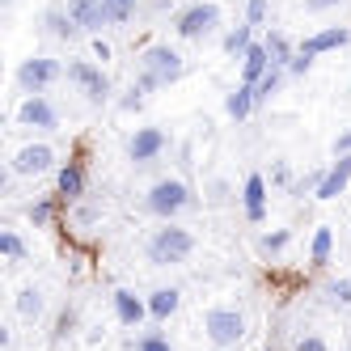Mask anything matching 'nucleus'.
I'll use <instances>...</instances> for the list:
<instances>
[{"mask_svg": "<svg viewBox=\"0 0 351 351\" xmlns=\"http://www.w3.org/2000/svg\"><path fill=\"white\" fill-rule=\"evenodd\" d=\"M245 21L258 30L263 21H267V0H245Z\"/></svg>", "mask_w": 351, "mask_h": 351, "instance_id": "31", "label": "nucleus"}, {"mask_svg": "<svg viewBox=\"0 0 351 351\" xmlns=\"http://www.w3.org/2000/svg\"><path fill=\"white\" fill-rule=\"evenodd\" d=\"M288 245H292V233H288V229H271V233H263V237H258V254L275 258V254H284Z\"/></svg>", "mask_w": 351, "mask_h": 351, "instance_id": "25", "label": "nucleus"}, {"mask_svg": "<svg viewBox=\"0 0 351 351\" xmlns=\"http://www.w3.org/2000/svg\"><path fill=\"white\" fill-rule=\"evenodd\" d=\"M182 72H186L182 56L173 51V47H165V43H153V47H144V51H140V68H136V81L132 85H140L144 93H153V89L173 85Z\"/></svg>", "mask_w": 351, "mask_h": 351, "instance_id": "1", "label": "nucleus"}, {"mask_svg": "<svg viewBox=\"0 0 351 351\" xmlns=\"http://www.w3.org/2000/svg\"><path fill=\"white\" fill-rule=\"evenodd\" d=\"M339 5H343V0H305V13H330Z\"/></svg>", "mask_w": 351, "mask_h": 351, "instance_id": "37", "label": "nucleus"}, {"mask_svg": "<svg viewBox=\"0 0 351 351\" xmlns=\"http://www.w3.org/2000/svg\"><path fill=\"white\" fill-rule=\"evenodd\" d=\"M241 208L250 224H263L267 220V178L263 173H250L245 186H241Z\"/></svg>", "mask_w": 351, "mask_h": 351, "instance_id": "13", "label": "nucleus"}, {"mask_svg": "<svg viewBox=\"0 0 351 351\" xmlns=\"http://www.w3.org/2000/svg\"><path fill=\"white\" fill-rule=\"evenodd\" d=\"M60 77H64V64L51 60V56H30V60L17 64V85H21V93H47Z\"/></svg>", "mask_w": 351, "mask_h": 351, "instance_id": "5", "label": "nucleus"}, {"mask_svg": "<svg viewBox=\"0 0 351 351\" xmlns=\"http://www.w3.org/2000/svg\"><path fill=\"white\" fill-rule=\"evenodd\" d=\"M43 26H47V34H51V38H60V43H72V38L81 34V26L72 21L68 5H51V9L43 13Z\"/></svg>", "mask_w": 351, "mask_h": 351, "instance_id": "15", "label": "nucleus"}, {"mask_svg": "<svg viewBox=\"0 0 351 351\" xmlns=\"http://www.w3.org/2000/svg\"><path fill=\"white\" fill-rule=\"evenodd\" d=\"M26 216H30L34 229H47V224H51V216H56V199H38V204L26 208Z\"/></svg>", "mask_w": 351, "mask_h": 351, "instance_id": "29", "label": "nucleus"}, {"mask_svg": "<svg viewBox=\"0 0 351 351\" xmlns=\"http://www.w3.org/2000/svg\"><path fill=\"white\" fill-rule=\"evenodd\" d=\"M114 313L123 326H140L148 317V300H140L132 288H114Z\"/></svg>", "mask_w": 351, "mask_h": 351, "instance_id": "16", "label": "nucleus"}, {"mask_svg": "<svg viewBox=\"0 0 351 351\" xmlns=\"http://www.w3.org/2000/svg\"><path fill=\"white\" fill-rule=\"evenodd\" d=\"M204 330H208L212 347H237L245 339V317L233 305H216V309L204 313Z\"/></svg>", "mask_w": 351, "mask_h": 351, "instance_id": "4", "label": "nucleus"}, {"mask_svg": "<svg viewBox=\"0 0 351 351\" xmlns=\"http://www.w3.org/2000/svg\"><path fill=\"white\" fill-rule=\"evenodd\" d=\"M216 26H220V9L212 5V0H199V5H186L178 17H173V30H178V38H186V43H195V38H208Z\"/></svg>", "mask_w": 351, "mask_h": 351, "instance_id": "7", "label": "nucleus"}, {"mask_svg": "<svg viewBox=\"0 0 351 351\" xmlns=\"http://www.w3.org/2000/svg\"><path fill=\"white\" fill-rule=\"evenodd\" d=\"M229 199H233V186L224 182V178L208 182V204H212V208H224V204H229Z\"/></svg>", "mask_w": 351, "mask_h": 351, "instance_id": "30", "label": "nucleus"}, {"mask_svg": "<svg viewBox=\"0 0 351 351\" xmlns=\"http://www.w3.org/2000/svg\"><path fill=\"white\" fill-rule=\"evenodd\" d=\"M178 300H182L178 288H157L153 296H148V317H157V322L173 317V313H178Z\"/></svg>", "mask_w": 351, "mask_h": 351, "instance_id": "20", "label": "nucleus"}, {"mask_svg": "<svg viewBox=\"0 0 351 351\" xmlns=\"http://www.w3.org/2000/svg\"><path fill=\"white\" fill-rule=\"evenodd\" d=\"M191 204H195V195H191V186H186L182 178H161V182L148 186V195H144V212L157 216V220L182 216Z\"/></svg>", "mask_w": 351, "mask_h": 351, "instance_id": "3", "label": "nucleus"}, {"mask_svg": "<svg viewBox=\"0 0 351 351\" xmlns=\"http://www.w3.org/2000/svg\"><path fill=\"white\" fill-rule=\"evenodd\" d=\"M47 169H56V148L51 144H26V148H17L13 161H9L13 178H38Z\"/></svg>", "mask_w": 351, "mask_h": 351, "instance_id": "8", "label": "nucleus"}, {"mask_svg": "<svg viewBox=\"0 0 351 351\" xmlns=\"http://www.w3.org/2000/svg\"><path fill=\"white\" fill-rule=\"evenodd\" d=\"M351 43V30L347 26H326V30H317V34H309L305 43H300V51L305 56H326V51H339V47H347Z\"/></svg>", "mask_w": 351, "mask_h": 351, "instance_id": "14", "label": "nucleus"}, {"mask_svg": "<svg viewBox=\"0 0 351 351\" xmlns=\"http://www.w3.org/2000/svg\"><path fill=\"white\" fill-rule=\"evenodd\" d=\"M271 64H275V60H271V51H267V43H250V51L241 56V81H245V85H258L263 72H267Z\"/></svg>", "mask_w": 351, "mask_h": 351, "instance_id": "17", "label": "nucleus"}, {"mask_svg": "<svg viewBox=\"0 0 351 351\" xmlns=\"http://www.w3.org/2000/svg\"><path fill=\"white\" fill-rule=\"evenodd\" d=\"M136 351H173V347H169L161 335H144V339L136 343Z\"/></svg>", "mask_w": 351, "mask_h": 351, "instance_id": "35", "label": "nucleus"}, {"mask_svg": "<svg viewBox=\"0 0 351 351\" xmlns=\"http://www.w3.org/2000/svg\"><path fill=\"white\" fill-rule=\"evenodd\" d=\"M0 5H17V0H0Z\"/></svg>", "mask_w": 351, "mask_h": 351, "instance_id": "39", "label": "nucleus"}, {"mask_svg": "<svg viewBox=\"0 0 351 351\" xmlns=\"http://www.w3.org/2000/svg\"><path fill=\"white\" fill-rule=\"evenodd\" d=\"M17 128H26V132H56L60 114H56V106L47 102L43 93H26V102L17 106Z\"/></svg>", "mask_w": 351, "mask_h": 351, "instance_id": "9", "label": "nucleus"}, {"mask_svg": "<svg viewBox=\"0 0 351 351\" xmlns=\"http://www.w3.org/2000/svg\"><path fill=\"white\" fill-rule=\"evenodd\" d=\"M347 182H351V153H339V161L322 173V182H317L313 195L322 199V204H330V199H339L347 191Z\"/></svg>", "mask_w": 351, "mask_h": 351, "instance_id": "11", "label": "nucleus"}, {"mask_svg": "<svg viewBox=\"0 0 351 351\" xmlns=\"http://www.w3.org/2000/svg\"><path fill=\"white\" fill-rule=\"evenodd\" d=\"M296 351H330V347H326V339H317V335H305V339H296Z\"/></svg>", "mask_w": 351, "mask_h": 351, "instance_id": "36", "label": "nucleus"}, {"mask_svg": "<svg viewBox=\"0 0 351 351\" xmlns=\"http://www.w3.org/2000/svg\"><path fill=\"white\" fill-rule=\"evenodd\" d=\"M254 106H258V97H254V85H237L229 97H224V114H229L233 123H245L250 114H254Z\"/></svg>", "mask_w": 351, "mask_h": 351, "instance_id": "18", "label": "nucleus"}, {"mask_svg": "<svg viewBox=\"0 0 351 351\" xmlns=\"http://www.w3.org/2000/svg\"><path fill=\"white\" fill-rule=\"evenodd\" d=\"M0 254H5L9 263H26L30 254H26V241H21L13 229H5V233H0Z\"/></svg>", "mask_w": 351, "mask_h": 351, "instance_id": "28", "label": "nucleus"}, {"mask_svg": "<svg viewBox=\"0 0 351 351\" xmlns=\"http://www.w3.org/2000/svg\"><path fill=\"white\" fill-rule=\"evenodd\" d=\"M271 182H275V186H288V191H292V169H288L284 161H275V165H271Z\"/></svg>", "mask_w": 351, "mask_h": 351, "instance_id": "33", "label": "nucleus"}, {"mask_svg": "<svg viewBox=\"0 0 351 351\" xmlns=\"http://www.w3.org/2000/svg\"><path fill=\"white\" fill-rule=\"evenodd\" d=\"M165 132L161 128H136L132 140H128V161L132 165H153L161 153H165Z\"/></svg>", "mask_w": 351, "mask_h": 351, "instance_id": "10", "label": "nucleus"}, {"mask_svg": "<svg viewBox=\"0 0 351 351\" xmlns=\"http://www.w3.org/2000/svg\"><path fill=\"white\" fill-rule=\"evenodd\" d=\"M267 51H271V60H275V64H284V68H288V64L296 60L292 43H288V38H284L280 30H271V34H267Z\"/></svg>", "mask_w": 351, "mask_h": 351, "instance_id": "27", "label": "nucleus"}, {"mask_svg": "<svg viewBox=\"0 0 351 351\" xmlns=\"http://www.w3.org/2000/svg\"><path fill=\"white\" fill-rule=\"evenodd\" d=\"M60 199H68V204H77V199L85 195V165L81 161H68L64 169H60V191H56Z\"/></svg>", "mask_w": 351, "mask_h": 351, "instance_id": "19", "label": "nucleus"}, {"mask_svg": "<svg viewBox=\"0 0 351 351\" xmlns=\"http://www.w3.org/2000/svg\"><path fill=\"white\" fill-rule=\"evenodd\" d=\"M330 148H335V157H339V153H351V128H347V132H339Z\"/></svg>", "mask_w": 351, "mask_h": 351, "instance_id": "38", "label": "nucleus"}, {"mask_svg": "<svg viewBox=\"0 0 351 351\" xmlns=\"http://www.w3.org/2000/svg\"><path fill=\"white\" fill-rule=\"evenodd\" d=\"M43 309H47L43 288H34V284H30V288H21V292H17V313L26 317V322H38V317H43Z\"/></svg>", "mask_w": 351, "mask_h": 351, "instance_id": "22", "label": "nucleus"}, {"mask_svg": "<svg viewBox=\"0 0 351 351\" xmlns=\"http://www.w3.org/2000/svg\"><path fill=\"white\" fill-rule=\"evenodd\" d=\"M330 245H335V233L330 229H317L313 233V245H309V263L313 267H326V263H330Z\"/></svg>", "mask_w": 351, "mask_h": 351, "instance_id": "26", "label": "nucleus"}, {"mask_svg": "<svg viewBox=\"0 0 351 351\" xmlns=\"http://www.w3.org/2000/svg\"><path fill=\"white\" fill-rule=\"evenodd\" d=\"M102 9H106V26H123V21L136 17L140 0H102Z\"/></svg>", "mask_w": 351, "mask_h": 351, "instance_id": "24", "label": "nucleus"}, {"mask_svg": "<svg viewBox=\"0 0 351 351\" xmlns=\"http://www.w3.org/2000/svg\"><path fill=\"white\" fill-rule=\"evenodd\" d=\"M309 68H313V56H305V51H296V60L288 64V77H305Z\"/></svg>", "mask_w": 351, "mask_h": 351, "instance_id": "34", "label": "nucleus"}, {"mask_svg": "<svg viewBox=\"0 0 351 351\" xmlns=\"http://www.w3.org/2000/svg\"><path fill=\"white\" fill-rule=\"evenodd\" d=\"M72 21L81 26V34H102L106 30V9H102V0H64Z\"/></svg>", "mask_w": 351, "mask_h": 351, "instance_id": "12", "label": "nucleus"}, {"mask_svg": "<svg viewBox=\"0 0 351 351\" xmlns=\"http://www.w3.org/2000/svg\"><path fill=\"white\" fill-rule=\"evenodd\" d=\"M326 296H330L335 305H351V280H335L330 288H326Z\"/></svg>", "mask_w": 351, "mask_h": 351, "instance_id": "32", "label": "nucleus"}, {"mask_svg": "<svg viewBox=\"0 0 351 351\" xmlns=\"http://www.w3.org/2000/svg\"><path fill=\"white\" fill-rule=\"evenodd\" d=\"M250 43H254V26H250V21H241V26H233L229 34H224V56L241 60V56L250 51Z\"/></svg>", "mask_w": 351, "mask_h": 351, "instance_id": "23", "label": "nucleus"}, {"mask_svg": "<svg viewBox=\"0 0 351 351\" xmlns=\"http://www.w3.org/2000/svg\"><path fill=\"white\" fill-rule=\"evenodd\" d=\"M144 254L153 267H178L195 254V233L182 229V224H173V220H161V229L148 233L144 241Z\"/></svg>", "mask_w": 351, "mask_h": 351, "instance_id": "2", "label": "nucleus"}, {"mask_svg": "<svg viewBox=\"0 0 351 351\" xmlns=\"http://www.w3.org/2000/svg\"><path fill=\"white\" fill-rule=\"evenodd\" d=\"M64 77L85 93V102H89V106H102L106 97H110V81H106V72L97 68L93 60H72V64L64 68Z\"/></svg>", "mask_w": 351, "mask_h": 351, "instance_id": "6", "label": "nucleus"}, {"mask_svg": "<svg viewBox=\"0 0 351 351\" xmlns=\"http://www.w3.org/2000/svg\"><path fill=\"white\" fill-rule=\"evenodd\" d=\"M284 81H288V68H284V64H271V68L263 72V81L254 85V97H258V106H263V102H271V97L284 89Z\"/></svg>", "mask_w": 351, "mask_h": 351, "instance_id": "21", "label": "nucleus"}]
</instances>
